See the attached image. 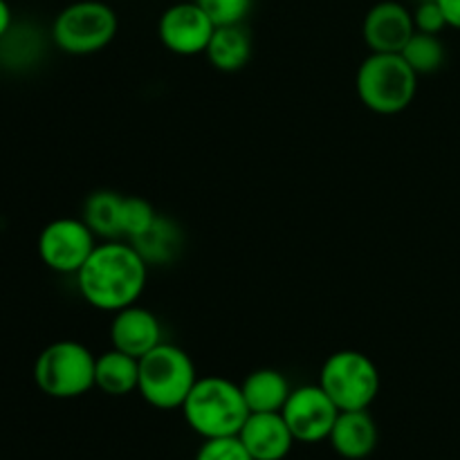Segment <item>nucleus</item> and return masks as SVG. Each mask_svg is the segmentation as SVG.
Instances as JSON below:
<instances>
[{
  "label": "nucleus",
  "instance_id": "nucleus-19",
  "mask_svg": "<svg viewBox=\"0 0 460 460\" xmlns=\"http://www.w3.org/2000/svg\"><path fill=\"white\" fill-rule=\"evenodd\" d=\"M121 205L124 196L117 191H93L84 202V223L102 241H117L121 238Z\"/></svg>",
  "mask_w": 460,
  "mask_h": 460
},
{
  "label": "nucleus",
  "instance_id": "nucleus-18",
  "mask_svg": "<svg viewBox=\"0 0 460 460\" xmlns=\"http://www.w3.org/2000/svg\"><path fill=\"white\" fill-rule=\"evenodd\" d=\"M135 250L139 252L144 261L148 263V268L153 265H169L178 259L180 250L184 245L182 229L173 223L166 216L157 214L155 223L142 234V236L128 241Z\"/></svg>",
  "mask_w": 460,
  "mask_h": 460
},
{
  "label": "nucleus",
  "instance_id": "nucleus-24",
  "mask_svg": "<svg viewBox=\"0 0 460 460\" xmlns=\"http://www.w3.org/2000/svg\"><path fill=\"white\" fill-rule=\"evenodd\" d=\"M413 25L416 31H425V34L440 36V31L447 30V21L436 0H422L416 9H413Z\"/></svg>",
  "mask_w": 460,
  "mask_h": 460
},
{
  "label": "nucleus",
  "instance_id": "nucleus-16",
  "mask_svg": "<svg viewBox=\"0 0 460 460\" xmlns=\"http://www.w3.org/2000/svg\"><path fill=\"white\" fill-rule=\"evenodd\" d=\"M139 382V359L126 355L121 350L111 349L97 355L94 364V389L103 391L106 395H128L137 391Z\"/></svg>",
  "mask_w": 460,
  "mask_h": 460
},
{
  "label": "nucleus",
  "instance_id": "nucleus-25",
  "mask_svg": "<svg viewBox=\"0 0 460 460\" xmlns=\"http://www.w3.org/2000/svg\"><path fill=\"white\" fill-rule=\"evenodd\" d=\"M436 3H438L440 9H443L447 27L460 30V0H436Z\"/></svg>",
  "mask_w": 460,
  "mask_h": 460
},
{
  "label": "nucleus",
  "instance_id": "nucleus-2",
  "mask_svg": "<svg viewBox=\"0 0 460 460\" xmlns=\"http://www.w3.org/2000/svg\"><path fill=\"white\" fill-rule=\"evenodd\" d=\"M182 413L187 425L207 440L238 436L250 416V409L243 398L241 385L227 377L209 376L198 377L184 400Z\"/></svg>",
  "mask_w": 460,
  "mask_h": 460
},
{
  "label": "nucleus",
  "instance_id": "nucleus-14",
  "mask_svg": "<svg viewBox=\"0 0 460 460\" xmlns=\"http://www.w3.org/2000/svg\"><path fill=\"white\" fill-rule=\"evenodd\" d=\"M328 443L341 458L362 460L371 456L377 447V425L368 409L340 411L328 436Z\"/></svg>",
  "mask_w": 460,
  "mask_h": 460
},
{
  "label": "nucleus",
  "instance_id": "nucleus-4",
  "mask_svg": "<svg viewBox=\"0 0 460 460\" xmlns=\"http://www.w3.org/2000/svg\"><path fill=\"white\" fill-rule=\"evenodd\" d=\"M196 382L198 371L191 355L175 344L162 341L139 359L137 394L151 407L162 409V411L182 409Z\"/></svg>",
  "mask_w": 460,
  "mask_h": 460
},
{
  "label": "nucleus",
  "instance_id": "nucleus-22",
  "mask_svg": "<svg viewBox=\"0 0 460 460\" xmlns=\"http://www.w3.org/2000/svg\"><path fill=\"white\" fill-rule=\"evenodd\" d=\"M216 27L243 25L254 0H196Z\"/></svg>",
  "mask_w": 460,
  "mask_h": 460
},
{
  "label": "nucleus",
  "instance_id": "nucleus-23",
  "mask_svg": "<svg viewBox=\"0 0 460 460\" xmlns=\"http://www.w3.org/2000/svg\"><path fill=\"white\" fill-rule=\"evenodd\" d=\"M196 460H254L238 436L225 438H207L198 449Z\"/></svg>",
  "mask_w": 460,
  "mask_h": 460
},
{
  "label": "nucleus",
  "instance_id": "nucleus-6",
  "mask_svg": "<svg viewBox=\"0 0 460 460\" xmlns=\"http://www.w3.org/2000/svg\"><path fill=\"white\" fill-rule=\"evenodd\" d=\"M117 13L102 0H79L57 13L52 22V40L61 52L88 57L106 49L117 36Z\"/></svg>",
  "mask_w": 460,
  "mask_h": 460
},
{
  "label": "nucleus",
  "instance_id": "nucleus-7",
  "mask_svg": "<svg viewBox=\"0 0 460 460\" xmlns=\"http://www.w3.org/2000/svg\"><path fill=\"white\" fill-rule=\"evenodd\" d=\"M317 385L340 411H358L376 402L380 394V371L377 364L359 350H337L322 364Z\"/></svg>",
  "mask_w": 460,
  "mask_h": 460
},
{
  "label": "nucleus",
  "instance_id": "nucleus-11",
  "mask_svg": "<svg viewBox=\"0 0 460 460\" xmlns=\"http://www.w3.org/2000/svg\"><path fill=\"white\" fill-rule=\"evenodd\" d=\"M413 34H416L413 12L395 0H382L373 4L364 16L362 36L371 52H402Z\"/></svg>",
  "mask_w": 460,
  "mask_h": 460
},
{
  "label": "nucleus",
  "instance_id": "nucleus-15",
  "mask_svg": "<svg viewBox=\"0 0 460 460\" xmlns=\"http://www.w3.org/2000/svg\"><path fill=\"white\" fill-rule=\"evenodd\" d=\"M241 391L250 413H272L286 407L292 386L277 368H256L241 382Z\"/></svg>",
  "mask_w": 460,
  "mask_h": 460
},
{
  "label": "nucleus",
  "instance_id": "nucleus-8",
  "mask_svg": "<svg viewBox=\"0 0 460 460\" xmlns=\"http://www.w3.org/2000/svg\"><path fill=\"white\" fill-rule=\"evenodd\" d=\"M97 247V236L84 218H54L40 229L39 256L52 272L76 274Z\"/></svg>",
  "mask_w": 460,
  "mask_h": 460
},
{
  "label": "nucleus",
  "instance_id": "nucleus-26",
  "mask_svg": "<svg viewBox=\"0 0 460 460\" xmlns=\"http://www.w3.org/2000/svg\"><path fill=\"white\" fill-rule=\"evenodd\" d=\"M13 27V18H12V7H9L7 0H0V40L7 36V31Z\"/></svg>",
  "mask_w": 460,
  "mask_h": 460
},
{
  "label": "nucleus",
  "instance_id": "nucleus-3",
  "mask_svg": "<svg viewBox=\"0 0 460 460\" xmlns=\"http://www.w3.org/2000/svg\"><path fill=\"white\" fill-rule=\"evenodd\" d=\"M418 79L400 52H371L359 63L355 90L359 102L376 115H398L416 99Z\"/></svg>",
  "mask_w": 460,
  "mask_h": 460
},
{
  "label": "nucleus",
  "instance_id": "nucleus-21",
  "mask_svg": "<svg viewBox=\"0 0 460 460\" xmlns=\"http://www.w3.org/2000/svg\"><path fill=\"white\" fill-rule=\"evenodd\" d=\"M155 207L146 198L124 196V205H121V238L133 241V238L142 236L155 223Z\"/></svg>",
  "mask_w": 460,
  "mask_h": 460
},
{
  "label": "nucleus",
  "instance_id": "nucleus-17",
  "mask_svg": "<svg viewBox=\"0 0 460 460\" xmlns=\"http://www.w3.org/2000/svg\"><path fill=\"white\" fill-rule=\"evenodd\" d=\"M205 57L220 72H238L252 58V36L245 25L216 27Z\"/></svg>",
  "mask_w": 460,
  "mask_h": 460
},
{
  "label": "nucleus",
  "instance_id": "nucleus-10",
  "mask_svg": "<svg viewBox=\"0 0 460 460\" xmlns=\"http://www.w3.org/2000/svg\"><path fill=\"white\" fill-rule=\"evenodd\" d=\"M216 25L211 18L202 12L196 0L191 3H178L164 9L157 22V36L160 43L178 57H198L205 54Z\"/></svg>",
  "mask_w": 460,
  "mask_h": 460
},
{
  "label": "nucleus",
  "instance_id": "nucleus-5",
  "mask_svg": "<svg viewBox=\"0 0 460 460\" xmlns=\"http://www.w3.org/2000/svg\"><path fill=\"white\" fill-rule=\"evenodd\" d=\"M97 355L75 340H58L45 346L34 362L39 391L57 400L81 398L94 389Z\"/></svg>",
  "mask_w": 460,
  "mask_h": 460
},
{
  "label": "nucleus",
  "instance_id": "nucleus-12",
  "mask_svg": "<svg viewBox=\"0 0 460 460\" xmlns=\"http://www.w3.org/2000/svg\"><path fill=\"white\" fill-rule=\"evenodd\" d=\"M108 332H111L112 349L133 355L137 359H142L144 355L151 353L155 346L164 341L162 340V323L157 314L139 304L112 313Z\"/></svg>",
  "mask_w": 460,
  "mask_h": 460
},
{
  "label": "nucleus",
  "instance_id": "nucleus-1",
  "mask_svg": "<svg viewBox=\"0 0 460 460\" xmlns=\"http://www.w3.org/2000/svg\"><path fill=\"white\" fill-rule=\"evenodd\" d=\"M75 277L85 304L112 314L142 299L148 263L124 238L102 241Z\"/></svg>",
  "mask_w": 460,
  "mask_h": 460
},
{
  "label": "nucleus",
  "instance_id": "nucleus-9",
  "mask_svg": "<svg viewBox=\"0 0 460 460\" xmlns=\"http://www.w3.org/2000/svg\"><path fill=\"white\" fill-rule=\"evenodd\" d=\"M281 413L296 443L314 445L328 440L332 425L340 416V409L322 386L305 385L292 389Z\"/></svg>",
  "mask_w": 460,
  "mask_h": 460
},
{
  "label": "nucleus",
  "instance_id": "nucleus-20",
  "mask_svg": "<svg viewBox=\"0 0 460 460\" xmlns=\"http://www.w3.org/2000/svg\"><path fill=\"white\" fill-rule=\"evenodd\" d=\"M400 54H402L404 61L413 67V72H416L418 76L438 72L440 67H443L445 57H447L440 36L425 34V31H416Z\"/></svg>",
  "mask_w": 460,
  "mask_h": 460
},
{
  "label": "nucleus",
  "instance_id": "nucleus-13",
  "mask_svg": "<svg viewBox=\"0 0 460 460\" xmlns=\"http://www.w3.org/2000/svg\"><path fill=\"white\" fill-rule=\"evenodd\" d=\"M238 438L254 460H283L296 443L281 411L250 413Z\"/></svg>",
  "mask_w": 460,
  "mask_h": 460
}]
</instances>
